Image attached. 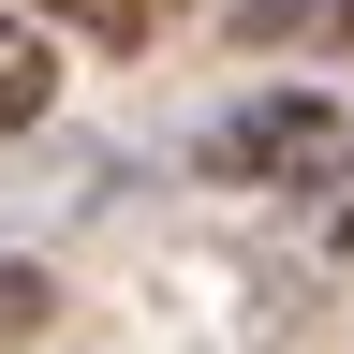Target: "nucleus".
Segmentation results:
<instances>
[{"instance_id": "3", "label": "nucleus", "mask_w": 354, "mask_h": 354, "mask_svg": "<svg viewBox=\"0 0 354 354\" xmlns=\"http://www.w3.org/2000/svg\"><path fill=\"white\" fill-rule=\"evenodd\" d=\"M0 15H59V30H88V44H148L177 0H0Z\"/></svg>"}, {"instance_id": "4", "label": "nucleus", "mask_w": 354, "mask_h": 354, "mask_svg": "<svg viewBox=\"0 0 354 354\" xmlns=\"http://www.w3.org/2000/svg\"><path fill=\"white\" fill-rule=\"evenodd\" d=\"M30 310H44V281H30V266H0V325H30Z\"/></svg>"}, {"instance_id": "1", "label": "nucleus", "mask_w": 354, "mask_h": 354, "mask_svg": "<svg viewBox=\"0 0 354 354\" xmlns=\"http://www.w3.org/2000/svg\"><path fill=\"white\" fill-rule=\"evenodd\" d=\"M207 177H221V192H325V177H354V104L266 88V104H236L207 133Z\"/></svg>"}, {"instance_id": "5", "label": "nucleus", "mask_w": 354, "mask_h": 354, "mask_svg": "<svg viewBox=\"0 0 354 354\" xmlns=\"http://www.w3.org/2000/svg\"><path fill=\"white\" fill-rule=\"evenodd\" d=\"M325 236H339V251H354V192H339V207H325Z\"/></svg>"}, {"instance_id": "6", "label": "nucleus", "mask_w": 354, "mask_h": 354, "mask_svg": "<svg viewBox=\"0 0 354 354\" xmlns=\"http://www.w3.org/2000/svg\"><path fill=\"white\" fill-rule=\"evenodd\" d=\"M339 30H354V0H339Z\"/></svg>"}, {"instance_id": "2", "label": "nucleus", "mask_w": 354, "mask_h": 354, "mask_svg": "<svg viewBox=\"0 0 354 354\" xmlns=\"http://www.w3.org/2000/svg\"><path fill=\"white\" fill-rule=\"evenodd\" d=\"M44 104H59V44H44L30 15H0V133H30Z\"/></svg>"}]
</instances>
